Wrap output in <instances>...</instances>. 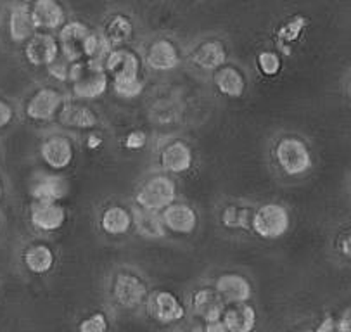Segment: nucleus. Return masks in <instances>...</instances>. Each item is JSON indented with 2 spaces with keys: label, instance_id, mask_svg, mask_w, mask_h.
<instances>
[{
  "label": "nucleus",
  "instance_id": "nucleus-31",
  "mask_svg": "<svg viewBox=\"0 0 351 332\" xmlns=\"http://www.w3.org/2000/svg\"><path fill=\"white\" fill-rule=\"evenodd\" d=\"M304 26H306V19L301 18V16H296V18L289 19L286 25L280 26L279 32H277V36H279V40L286 42V44H291V42L298 40V36L303 33Z\"/></svg>",
  "mask_w": 351,
  "mask_h": 332
},
{
  "label": "nucleus",
  "instance_id": "nucleus-34",
  "mask_svg": "<svg viewBox=\"0 0 351 332\" xmlns=\"http://www.w3.org/2000/svg\"><path fill=\"white\" fill-rule=\"evenodd\" d=\"M71 68L73 64L69 61H66L64 58H59L58 61L54 62V64L49 66V71H51V75L54 76V78L58 80H69V76H71Z\"/></svg>",
  "mask_w": 351,
  "mask_h": 332
},
{
  "label": "nucleus",
  "instance_id": "nucleus-1",
  "mask_svg": "<svg viewBox=\"0 0 351 332\" xmlns=\"http://www.w3.org/2000/svg\"><path fill=\"white\" fill-rule=\"evenodd\" d=\"M69 82L73 83V94L78 99H97L108 91V73L104 62L82 61L71 68Z\"/></svg>",
  "mask_w": 351,
  "mask_h": 332
},
{
  "label": "nucleus",
  "instance_id": "nucleus-22",
  "mask_svg": "<svg viewBox=\"0 0 351 332\" xmlns=\"http://www.w3.org/2000/svg\"><path fill=\"white\" fill-rule=\"evenodd\" d=\"M215 85H217L221 94L234 99L241 97L246 91L244 75L234 66H223V68L218 69L217 75H215Z\"/></svg>",
  "mask_w": 351,
  "mask_h": 332
},
{
  "label": "nucleus",
  "instance_id": "nucleus-23",
  "mask_svg": "<svg viewBox=\"0 0 351 332\" xmlns=\"http://www.w3.org/2000/svg\"><path fill=\"white\" fill-rule=\"evenodd\" d=\"M35 19L26 5H19L9 16V35L14 42H25L35 35Z\"/></svg>",
  "mask_w": 351,
  "mask_h": 332
},
{
  "label": "nucleus",
  "instance_id": "nucleus-6",
  "mask_svg": "<svg viewBox=\"0 0 351 332\" xmlns=\"http://www.w3.org/2000/svg\"><path fill=\"white\" fill-rule=\"evenodd\" d=\"M147 294V285L141 277L134 274H118L112 284V298L121 308H137Z\"/></svg>",
  "mask_w": 351,
  "mask_h": 332
},
{
  "label": "nucleus",
  "instance_id": "nucleus-41",
  "mask_svg": "<svg viewBox=\"0 0 351 332\" xmlns=\"http://www.w3.org/2000/svg\"><path fill=\"white\" fill-rule=\"evenodd\" d=\"M101 144V139H97V135H94V137H90L88 139V147H97V145Z\"/></svg>",
  "mask_w": 351,
  "mask_h": 332
},
{
  "label": "nucleus",
  "instance_id": "nucleus-2",
  "mask_svg": "<svg viewBox=\"0 0 351 332\" xmlns=\"http://www.w3.org/2000/svg\"><path fill=\"white\" fill-rule=\"evenodd\" d=\"M177 185L167 175H154L149 178L137 192L138 208L147 211H165L168 206L175 204Z\"/></svg>",
  "mask_w": 351,
  "mask_h": 332
},
{
  "label": "nucleus",
  "instance_id": "nucleus-11",
  "mask_svg": "<svg viewBox=\"0 0 351 332\" xmlns=\"http://www.w3.org/2000/svg\"><path fill=\"white\" fill-rule=\"evenodd\" d=\"M215 291L220 294L225 303L241 305L246 303L251 298V285L247 278L237 274H225L220 275L215 285Z\"/></svg>",
  "mask_w": 351,
  "mask_h": 332
},
{
  "label": "nucleus",
  "instance_id": "nucleus-13",
  "mask_svg": "<svg viewBox=\"0 0 351 332\" xmlns=\"http://www.w3.org/2000/svg\"><path fill=\"white\" fill-rule=\"evenodd\" d=\"M151 313L161 324H171L184 318L185 308L170 291H160L151 301Z\"/></svg>",
  "mask_w": 351,
  "mask_h": 332
},
{
  "label": "nucleus",
  "instance_id": "nucleus-35",
  "mask_svg": "<svg viewBox=\"0 0 351 332\" xmlns=\"http://www.w3.org/2000/svg\"><path fill=\"white\" fill-rule=\"evenodd\" d=\"M145 142H147V137H145L144 132L141 130H135V132H130V134L127 135V139H125V147L127 149H142L145 145Z\"/></svg>",
  "mask_w": 351,
  "mask_h": 332
},
{
  "label": "nucleus",
  "instance_id": "nucleus-21",
  "mask_svg": "<svg viewBox=\"0 0 351 332\" xmlns=\"http://www.w3.org/2000/svg\"><path fill=\"white\" fill-rule=\"evenodd\" d=\"M223 322L228 332H251L256 325V311L251 305L241 303L225 308Z\"/></svg>",
  "mask_w": 351,
  "mask_h": 332
},
{
  "label": "nucleus",
  "instance_id": "nucleus-27",
  "mask_svg": "<svg viewBox=\"0 0 351 332\" xmlns=\"http://www.w3.org/2000/svg\"><path fill=\"white\" fill-rule=\"evenodd\" d=\"M25 265L33 274H47L54 267V253L45 244H33L26 249Z\"/></svg>",
  "mask_w": 351,
  "mask_h": 332
},
{
  "label": "nucleus",
  "instance_id": "nucleus-5",
  "mask_svg": "<svg viewBox=\"0 0 351 332\" xmlns=\"http://www.w3.org/2000/svg\"><path fill=\"white\" fill-rule=\"evenodd\" d=\"M92 29L82 21L66 23L59 33V47L62 58L71 64L87 59V44L92 36Z\"/></svg>",
  "mask_w": 351,
  "mask_h": 332
},
{
  "label": "nucleus",
  "instance_id": "nucleus-18",
  "mask_svg": "<svg viewBox=\"0 0 351 332\" xmlns=\"http://www.w3.org/2000/svg\"><path fill=\"white\" fill-rule=\"evenodd\" d=\"M68 182L59 175H42L32 185L36 202H58L68 194Z\"/></svg>",
  "mask_w": 351,
  "mask_h": 332
},
{
  "label": "nucleus",
  "instance_id": "nucleus-29",
  "mask_svg": "<svg viewBox=\"0 0 351 332\" xmlns=\"http://www.w3.org/2000/svg\"><path fill=\"white\" fill-rule=\"evenodd\" d=\"M253 222V215L247 208L227 206L221 213V224L228 228H246Z\"/></svg>",
  "mask_w": 351,
  "mask_h": 332
},
{
  "label": "nucleus",
  "instance_id": "nucleus-20",
  "mask_svg": "<svg viewBox=\"0 0 351 332\" xmlns=\"http://www.w3.org/2000/svg\"><path fill=\"white\" fill-rule=\"evenodd\" d=\"M36 28L56 29L64 25V9L54 0H38L32 9Z\"/></svg>",
  "mask_w": 351,
  "mask_h": 332
},
{
  "label": "nucleus",
  "instance_id": "nucleus-3",
  "mask_svg": "<svg viewBox=\"0 0 351 332\" xmlns=\"http://www.w3.org/2000/svg\"><path fill=\"white\" fill-rule=\"evenodd\" d=\"M276 159L280 170L291 177L306 174L313 165L306 144L296 137H284L277 142Z\"/></svg>",
  "mask_w": 351,
  "mask_h": 332
},
{
  "label": "nucleus",
  "instance_id": "nucleus-12",
  "mask_svg": "<svg viewBox=\"0 0 351 332\" xmlns=\"http://www.w3.org/2000/svg\"><path fill=\"white\" fill-rule=\"evenodd\" d=\"M163 224L175 234H192L197 227V213L187 204H171L161 213Z\"/></svg>",
  "mask_w": 351,
  "mask_h": 332
},
{
  "label": "nucleus",
  "instance_id": "nucleus-44",
  "mask_svg": "<svg viewBox=\"0 0 351 332\" xmlns=\"http://www.w3.org/2000/svg\"><path fill=\"white\" fill-rule=\"evenodd\" d=\"M350 324H351V318H350Z\"/></svg>",
  "mask_w": 351,
  "mask_h": 332
},
{
  "label": "nucleus",
  "instance_id": "nucleus-38",
  "mask_svg": "<svg viewBox=\"0 0 351 332\" xmlns=\"http://www.w3.org/2000/svg\"><path fill=\"white\" fill-rule=\"evenodd\" d=\"M204 332H228L227 325H225L223 318L221 320H215V322H206V329Z\"/></svg>",
  "mask_w": 351,
  "mask_h": 332
},
{
  "label": "nucleus",
  "instance_id": "nucleus-42",
  "mask_svg": "<svg viewBox=\"0 0 351 332\" xmlns=\"http://www.w3.org/2000/svg\"><path fill=\"white\" fill-rule=\"evenodd\" d=\"M0 199H2V182H0Z\"/></svg>",
  "mask_w": 351,
  "mask_h": 332
},
{
  "label": "nucleus",
  "instance_id": "nucleus-17",
  "mask_svg": "<svg viewBox=\"0 0 351 332\" xmlns=\"http://www.w3.org/2000/svg\"><path fill=\"white\" fill-rule=\"evenodd\" d=\"M147 64L156 71H170L178 66V51L170 40H156L147 49Z\"/></svg>",
  "mask_w": 351,
  "mask_h": 332
},
{
  "label": "nucleus",
  "instance_id": "nucleus-10",
  "mask_svg": "<svg viewBox=\"0 0 351 332\" xmlns=\"http://www.w3.org/2000/svg\"><path fill=\"white\" fill-rule=\"evenodd\" d=\"M33 227L42 232H54L64 225L66 211L59 202H35L32 206Z\"/></svg>",
  "mask_w": 351,
  "mask_h": 332
},
{
  "label": "nucleus",
  "instance_id": "nucleus-40",
  "mask_svg": "<svg viewBox=\"0 0 351 332\" xmlns=\"http://www.w3.org/2000/svg\"><path fill=\"white\" fill-rule=\"evenodd\" d=\"M336 327H337V332H351L350 318H341V320H337Z\"/></svg>",
  "mask_w": 351,
  "mask_h": 332
},
{
  "label": "nucleus",
  "instance_id": "nucleus-15",
  "mask_svg": "<svg viewBox=\"0 0 351 332\" xmlns=\"http://www.w3.org/2000/svg\"><path fill=\"white\" fill-rule=\"evenodd\" d=\"M161 166L170 174H185L192 166V151L185 142L173 141L161 151Z\"/></svg>",
  "mask_w": 351,
  "mask_h": 332
},
{
  "label": "nucleus",
  "instance_id": "nucleus-36",
  "mask_svg": "<svg viewBox=\"0 0 351 332\" xmlns=\"http://www.w3.org/2000/svg\"><path fill=\"white\" fill-rule=\"evenodd\" d=\"M12 119V108L8 102L0 101V128L8 127Z\"/></svg>",
  "mask_w": 351,
  "mask_h": 332
},
{
  "label": "nucleus",
  "instance_id": "nucleus-37",
  "mask_svg": "<svg viewBox=\"0 0 351 332\" xmlns=\"http://www.w3.org/2000/svg\"><path fill=\"white\" fill-rule=\"evenodd\" d=\"M339 251L344 257L351 258V230L344 232L339 239Z\"/></svg>",
  "mask_w": 351,
  "mask_h": 332
},
{
  "label": "nucleus",
  "instance_id": "nucleus-28",
  "mask_svg": "<svg viewBox=\"0 0 351 332\" xmlns=\"http://www.w3.org/2000/svg\"><path fill=\"white\" fill-rule=\"evenodd\" d=\"M106 38L111 44V47H120L127 42H130L134 36V25L130 19L123 14H118L111 18V21L106 26Z\"/></svg>",
  "mask_w": 351,
  "mask_h": 332
},
{
  "label": "nucleus",
  "instance_id": "nucleus-16",
  "mask_svg": "<svg viewBox=\"0 0 351 332\" xmlns=\"http://www.w3.org/2000/svg\"><path fill=\"white\" fill-rule=\"evenodd\" d=\"M106 71L111 73L114 80L120 78H138V68L141 62L132 51L127 49H114L108 56L104 62Z\"/></svg>",
  "mask_w": 351,
  "mask_h": 332
},
{
  "label": "nucleus",
  "instance_id": "nucleus-33",
  "mask_svg": "<svg viewBox=\"0 0 351 332\" xmlns=\"http://www.w3.org/2000/svg\"><path fill=\"white\" fill-rule=\"evenodd\" d=\"M78 332H108V318L104 313L97 311L80 322Z\"/></svg>",
  "mask_w": 351,
  "mask_h": 332
},
{
  "label": "nucleus",
  "instance_id": "nucleus-19",
  "mask_svg": "<svg viewBox=\"0 0 351 332\" xmlns=\"http://www.w3.org/2000/svg\"><path fill=\"white\" fill-rule=\"evenodd\" d=\"M227 61V51L218 40H210L201 44L192 52V62L201 69H220Z\"/></svg>",
  "mask_w": 351,
  "mask_h": 332
},
{
  "label": "nucleus",
  "instance_id": "nucleus-39",
  "mask_svg": "<svg viewBox=\"0 0 351 332\" xmlns=\"http://www.w3.org/2000/svg\"><path fill=\"white\" fill-rule=\"evenodd\" d=\"M315 332H337V327H336V320L330 317H327L326 320L322 322V324L317 327Z\"/></svg>",
  "mask_w": 351,
  "mask_h": 332
},
{
  "label": "nucleus",
  "instance_id": "nucleus-14",
  "mask_svg": "<svg viewBox=\"0 0 351 332\" xmlns=\"http://www.w3.org/2000/svg\"><path fill=\"white\" fill-rule=\"evenodd\" d=\"M192 308L204 322L221 320L225 313V301L215 289H199L192 294Z\"/></svg>",
  "mask_w": 351,
  "mask_h": 332
},
{
  "label": "nucleus",
  "instance_id": "nucleus-43",
  "mask_svg": "<svg viewBox=\"0 0 351 332\" xmlns=\"http://www.w3.org/2000/svg\"><path fill=\"white\" fill-rule=\"evenodd\" d=\"M306 332H313V331H306Z\"/></svg>",
  "mask_w": 351,
  "mask_h": 332
},
{
  "label": "nucleus",
  "instance_id": "nucleus-4",
  "mask_svg": "<svg viewBox=\"0 0 351 332\" xmlns=\"http://www.w3.org/2000/svg\"><path fill=\"white\" fill-rule=\"evenodd\" d=\"M251 227L260 237L279 239L289 230V213L282 204L268 202L254 211Z\"/></svg>",
  "mask_w": 351,
  "mask_h": 332
},
{
  "label": "nucleus",
  "instance_id": "nucleus-25",
  "mask_svg": "<svg viewBox=\"0 0 351 332\" xmlns=\"http://www.w3.org/2000/svg\"><path fill=\"white\" fill-rule=\"evenodd\" d=\"M59 119L64 127L71 128H94L97 125V116L92 112V109H88L87 106L82 104H64L62 106L61 112H59Z\"/></svg>",
  "mask_w": 351,
  "mask_h": 332
},
{
  "label": "nucleus",
  "instance_id": "nucleus-9",
  "mask_svg": "<svg viewBox=\"0 0 351 332\" xmlns=\"http://www.w3.org/2000/svg\"><path fill=\"white\" fill-rule=\"evenodd\" d=\"M40 156L45 165L51 166L52 170H64L71 165L73 158H75V149L68 139L54 135L42 144Z\"/></svg>",
  "mask_w": 351,
  "mask_h": 332
},
{
  "label": "nucleus",
  "instance_id": "nucleus-30",
  "mask_svg": "<svg viewBox=\"0 0 351 332\" xmlns=\"http://www.w3.org/2000/svg\"><path fill=\"white\" fill-rule=\"evenodd\" d=\"M114 92L123 99H135L144 91V83L141 78H120L112 83Z\"/></svg>",
  "mask_w": 351,
  "mask_h": 332
},
{
  "label": "nucleus",
  "instance_id": "nucleus-24",
  "mask_svg": "<svg viewBox=\"0 0 351 332\" xmlns=\"http://www.w3.org/2000/svg\"><path fill=\"white\" fill-rule=\"evenodd\" d=\"M134 225L135 230L145 239H161L167 235V227L163 224V218L156 211L137 208L134 211Z\"/></svg>",
  "mask_w": 351,
  "mask_h": 332
},
{
  "label": "nucleus",
  "instance_id": "nucleus-8",
  "mask_svg": "<svg viewBox=\"0 0 351 332\" xmlns=\"http://www.w3.org/2000/svg\"><path fill=\"white\" fill-rule=\"evenodd\" d=\"M62 95L56 88L45 87L32 95L26 104V115L35 121H47L54 118L56 112L61 111Z\"/></svg>",
  "mask_w": 351,
  "mask_h": 332
},
{
  "label": "nucleus",
  "instance_id": "nucleus-26",
  "mask_svg": "<svg viewBox=\"0 0 351 332\" xmlns=\"http://www.w3.org/2000/svg\"><path fill=\"white\" fill-rule=\"evenodd\" d=\"M134 224V217L121 206H109L101 217L102 230L111 235L127 234Z\"/></svg>",
  "mask_w": 351,
  "mask_h": 332
},
{
  "label": "nucleus",
  "instance_id": "nucleus-32",
  "mask_svg": "<svg viewBox=\"0 0 351 332\" xmlns=\"http://www.w3.org/2000/svg\"><path fill=\"white\" fill-rule=\"evenodd\" d=\"M258 68L263 73L265 76H276L277 73L282 68V62H280V58L271 51H263L258 54L256 58Z\"/></svg>",
  "mask_w": 351,
  "mask_h": 332
},
{
  "label": "nucleus",
  "instance_id": "nucleus-7",
  "mask_svg": "<svg viewBox=\"0 0 351 332\" xmlns=\"http://www.w3.org/2000/svg\"><path fill=\"white\" fill-rule=\"evenodd\" d=\"M59 42L49 33H36L26 44L25 54L29 64L33 66H51L59 59Z\"/></svg>",
  "mask_w": 351,
  "mask_h": 332
}]
</instances>
